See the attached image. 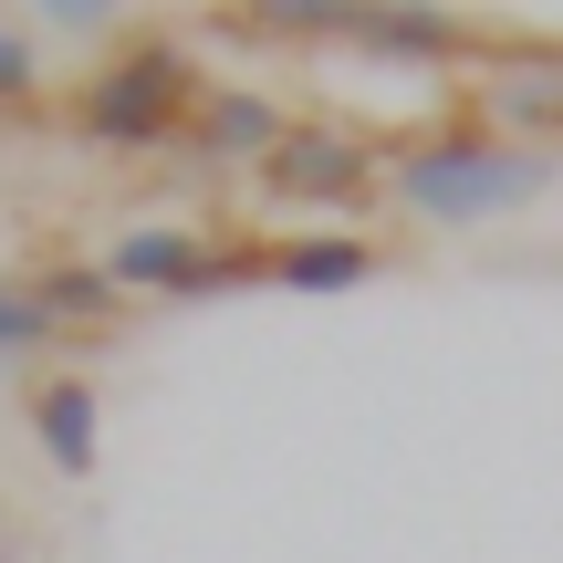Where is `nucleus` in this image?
<instances>
[{"mask_svg": "<svg viewBox=\"0 0 563 563\" xmlns=\"http://www.w3.org/2000/svg\"><path fill=\"white\" fill-rule=\"evenodd\" d=\"M563 178V146H501L490 125L470 115H439L386 157V199L428 230H481V220H511L532 209L543 188Z\"/></svg>", "mask_w": 563, "mask_h": 563, "instance_id": "nucleus-1", "label": "nucleus"}, {"mask_svg": "<svg viewBox=\"0 0 563 563\" xmlns=\"http://www.w3.org/2000/svg\"><path fill=\"white\" fill-rule=\"evenodd\" d=\"M199 95H209V74H199V53H188L178 32H125L115 53L63 95V125H74L84 146H104V157H136V146L188 136Z\"/></svg>", "mask_w": 563, "mask_h": 563, "instance_id": "nucleus-2", "label": "nucleus"}, {"mask_svg": "<svg viewBox=\"0 0 563 563\" xmlns=\"http://www.w3.org/2000/svg\"><path fill=\"white\" fill-rule=\"evenodd\" d=\"M104 272H115L125 302H209V292H241V282H262V241H220V230H188V220H146L125 230L115 251H104Z\"/></svg>", "mask_w": 563, "mask_h": 563, "instance_id": "nucleus-3", "label": "nucleus"}, {"mask_svg": "<svg viewBox=\"0 0 563 563\" xmlns=\"http://www.w3.org/2000/svg\"><path fill=\"white\" fill-rule=\"evenodd\" d=\"M262 199H282V209H334V230H344V209H376L386 199V157H376L365 125L292 115V136L262 157Z\"/></svg>", "mask_w": 563, "mask_h": 563, "instance_id": "nucleus-4", "label": "nucleus"}, {"mask_svg": "<svg viewBox=\"0 0 563 563\" xmlns=\"http://www.w3.org/2000/svg\"><path fill=\"white\" fill-rule=\"evenodd\" d=\"M470 125H490L501 146H563V74L553 42H501V53L470 74Z\"/></svg>", "mask_w": 563, "mask_h": 563, "instance_id": "nucleus-5", "label": "nucleus"}, {"mask_svg": "<svg viewBox=\"0 0 563 563\" xmlns=\"http://www.w3.org/2000/svg\"><path fill=\"white\" fill-rule=\"evenodd\" d=\"M355 53L386 63V74H470L490 42H481V21H460L449 0H365Z\"/></svg>", "mask_w": 563, "mask_h": 563, "instance_id": "nucleus-6", "label": "nucleus"}, {"mask_svg": "<svg viewBox=\"0 0 563 563\" xmlns=\"http://www.w3.org/2000/svg\"><path fill=\"white\" fill-rule=\"evenodd\" d=\"M21 428H32V449H42L53 481H95V460H104V397H95V376H32V386H21Z\"/></svg>", "mask_w": 563, "mask_h": 563, "instance_id": "nucleus-7", "label": "nucleus"}, {"mask_svg": "<svg viewBox=\"0 0 563 563\" xmlns=\"http://www.w3.org/2000/svg\"><path fill=\"white\" fill-rule=\"evenodd\" d=\"M282 136H292V104H272L262 84H209L178 146H188V157H209V167H262Z\"/></svg>", "mask_w": 563, "mask_h": 563, "instance_id": "nucleus-8", "label": "nucleus"}, {"mask_svg": "<svg viewBox=\"0 0 563 563\" xmlns=\"http://www.w3.org/2000/svg\"><path fill=\"white\" fill-rule=\"evenodd\" d=\"M386 262H397L386 230H302V241H262V282H282V292H355V282H376Z\"/></svg>", "mask_w": 563, "mask_h": 563, "instance_id": "nucleus-9", "label": "nucleus"}, {"mask_svg": "<svg viewBox=\"0 0 563 563\" xmlns=\"http://www.w3.org/2000/svg\"><path fill=\"white\" fill-rule=\"evenodd\" d=\"M21 282H32V302L63 323V334H125V313H136L104 262H42V272H21Z\"/></svg>", "mask_w": 563, "mask_h": 563, "instance_id": "nucleus-10", "label": "nucleus"}, {"mask_svg": "<svg viewBox=\"0 0 563 563\" xmlns=\"http://www.w3.org/2000/svg\"><path fill=\"white\" fill-rule=\"evenodd\" d=\"M220 21L251 32V42H355L365 0H230Z\"/></svg>", "mask_w": 563, "mask_h": 563, "instance_id": "nucleus-11", "label": "nucleus"}, {"mask_svg": "<svg viewBox=\"0 0 563 563\" xmlns=\"http://www.w3.org/2000/svg\"><path fill=\"white\" fill-rule=\"evenodd\" d=\"M53 334H63V323L32 302V282H0V355H42Z\"/></svg>", "mask_w": 563, "mask_h": 563, "instance_id": "nucleus-12", "label": "nucleus"}, {"mask_svg": "<svg viewBox=\"0 0 563 563\" xmlns=\"http://www.w3.org/2000/svg\"><path fill=\"white\" fill-rule=\"evenodd\" d=\"M32 104H42V53H32V32L0 21V115H32Z\"/></svg>", "mask_w": 563, "mask_h": 563, "instance_id": "nucleus-13", "label": "nucleus"}, {"mask_svg": "<svg viewBox=\"0 0 563 563\" xmlns=\"http://www.w3.org/2000/svg\"><path fill=\"white\" fill-rule=\"evenodd\" d=\"M42 21H53V32H84V42H95V32H115V21H125V0H42Z\"/></svg>", "mask_w": 563, "mask_h": 563, "instance_id": "nucleus-14", "label": "nucleus"}, {"mask_svg": "<svg viewBox=\"0 0 563 563\" xmlns=\"http://www.w3.org/2000/svg\"><path fill=\"white\" fill-rule=\"evenodd\" d=\"M553 74H563V42H553Z\"/></svg>", "mask_w": 563, "mask_h": 563, "instance_id": "nucleus-15", "label": "nucleus"}]
</instances>
